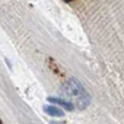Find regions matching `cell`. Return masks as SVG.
<instances>
[{
  "label": "cell",
  "instance_id": "obj_4",
  "mask_svg": "<svg viewBox=\"0 0 124 124\" xmlns=\"http://www.w3.org/2000/svg\"><path fill=\"white\" fill-rule=\"evenodd\" d=\"M50 124H64L61 122H56V121H50Z\"/></svg>",
  "mask_w": 124,
  "mask_h": 124
},
{
  "label": "cell",
  "instance_id": "obj_2",
  "mask_svg": "<svg viewBox=\"0 0 124 124\" xmlns=\"http://www.w3.org/2000/svg\"><path fill=\"white\" fill-rule=\"evenodd\" d=\"M49 102L54 103V105H58L60 106V107H62L63 109H65L66 111H74L75 107L74 105H73L71 101H68L65 100V99H62V98H58V97H48L47 99Z\"/></svg>",
  "mask_w": 124,
  "mask_h": 124
},
{
  "label": "cell",
  "instance_id": "obj_3",
  "mask_svg": "<svg viewBox=\"0 0 124 124\" xmlns=\"http://www.w3.org/2000/svg\"><path fill=\"white\" fill-rule=\"evenodd\" d=\"M44 111L50 116H54V118H62L64 116V112L63 110L60 108L56 107L52 105H46L44 106Z\"/></svg>",
  "mask_w": 124,
  "mask_h": 124
},
{
  "label": "cell",
  "instance_id": "obj_1",
  "mask_svg": "<svg viewBox=\"0 0 124 124\" xmlns=\"http://www.w3.org/2000/svg\"><path fill=\"white\" fill-rule=\"evenodd\" d=\"M61 92L66 97L73 99L75 103L74 107L76 106L77 109L79 110L86 109L90 102V96L87 90L84 88L81 82L74 77H71L62 85Z\"/></svg>",
  "mask_w": 124,
  "mask_h": 124
},
{
  "label": "cell",
  "instance_id": "obj_5",
  "mask_svg": "<svg viewBox=\"0 0 124 124\" xmlns=\"http://www.w3.org/2000/svg\"><path fill=\"white\" fill-rule=\"evenodd\" d=\"M65 1H71V0H65Z\"/></svg>",
  "mask_w": 124,
  "mask_h": 124
}]
</instances>
